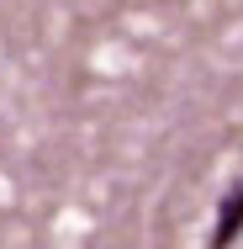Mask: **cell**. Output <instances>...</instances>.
<instances>
[{
	"label": "cell",
	"instance_id": "obj_1",
	"mask_svg": "<svg viewBox=\"0 0 243 249\" xmlns=\"http://www.w3.org/2000/svg\"><path fill=\"white\" fill-rule=\"evenodd\" d=\"M238 233H243V180L222 196V207H217V228H211V244H206V249H227Z\"/></svg>",
	"mask_w": 243,
	"mask_h": 249
}]
</instances>
